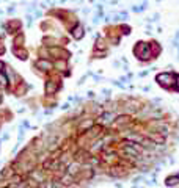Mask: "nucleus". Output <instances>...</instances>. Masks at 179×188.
Instances as JSON below:
<instances>
[{
	"mask_svg": "<svg viewBox=\"0 0 179 188\" xmlns=\"http://www.w3.org/2000/svg\"><path fill=\"white\" fill-rule=\"evenodd\" d=\"M178 182H179V176L178 177H170L168 180H167V185H176Z\"/></svg>",
	"mask_w": 179,
	"mask_h": 188,
	"instance_id": "1",
	"label": "nucleus"
}]
</instances>
